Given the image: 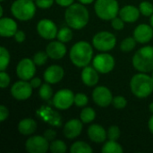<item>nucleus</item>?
<instances>
[{"instance_id":"nucleus-47","label":"nucleus","mask_w":153,"mask_h":153,"mask_svg":"<svg viewBox=\"0 0 153 153\" xmlns=\"http://www.w3.org/2000/svg\"><path fill=\"white\" fill-rule=\"evenodd\" d=\"M149 109H150V111L153 113V102H152L150 105H149Z\"/></svg>"},{"instance_id":"nucleus-28","label":"nucleus","mask_w":153,"mask_h":153,"mask_svg":"<svg viewBox=\"0 0 153 153\" xmlns=\"http://www.w3.org/2000/svg\"><path fill=\"white\" fill-rule=\"evenodd\" d=\"M57 39L63 43L69 42L73 39V31L70 28L64 27L60 29L57 32Z\"/></svg>"},{"instance_id":"nucleus-7","label":"nucleus","mask_w":153,"mask_h":153,"mask_svg":"<svg viewBox=\"0 0 153 153\" xmlns=\"http://www.w3.org/2000/svg\"><path fill=\"white\" fill-rule=\"evenodd\" d=\"M117 44V38L114 34L108 31H100L92 39L93 47L102 52H107L115 48Z\"/></svg>"},{"instance_id":"nucleus-42","label":"nucleus","mask_w":153,"mask_h":153,"mask_svg":"<svg viewBox=\"0 0 153 153\" xmlns=\"http://www.w3.org/2000/svg\"><path fill=\"white\" fill-rule=\"evenodd\" d=\"M14 39H15V40L17 42L22 43V42H23L25 40L26 35H25L24 31H22V30H17L16 33H15V35H14Z\"/></svg>"},{"instance_id":"nucleus-22","label":"nucleus","mask_w":153,"mask_h":153,"mask_svg":"<svg viewBox=\"0 0 153 153\" xmlns=\"http://www.w3.org/2000/svg\"><path fill=\"white\" fill-rule=\"evenodd\" d=\"M88 136L91 142L96 143H100L106 141L107 132L101 126L98 124H94L90 126V127L88 128Z\"/></svg>"},{"instance_id":"nucleus-29","label":"nucleus","mask_w":153,"mask_h":153,"mask_svg":"<svg viewBox=\"0 0 153 153\" xmlns=\"http://www.w3.org/2000/svg\"><path fill=\"white\" fill-rule=\"evenodd\" d=\"M49 150L52 153H65L67 151V147L63 141L54 140L49 145Z\"/></svg>"},{"instance_id":"nucleus-26","label":"nucleus","mask_w":153,"mask_h":153,"mask_svg":"<svg viewBox=\"0 0 153 153\" xmlns=\"http://www.w3.org/2000/svg\"><path fill=\"white\" fill-rule=\"evenodd\" d=\"M96 117V113L93 108H84L81 114H80V118L82 123L84 124H89L91 123Z\"/></svg>"},{"instance_id":"nucleus-3","label":"nucleus","mask_w":153,"mask_h":153,"mask_svg":"<svg viewBox=\"0 0 153 153\" xmlns=\"http://www.w3.org/2000/svg\"><path fill=\"white\" fill-rule=\"evenodd\" d=\"M130 88L134 96L140 99L147 98L153 91V79L145 73H140L133 76Z\"/></svg>"},{"instance_id":"nucleus-12","label":"nucleus","mask_w":153,"mask_h":153,"mask_svg":"<svg viewBox=\"0 0 153 153\" xmlns=\"http://www.w3.org/2000/svg\"><path fill=\"white\" fill-rule=\"evenodd\" d=\"M32 86L30 82L24 80L16 82L11 88L12 96L17 100H28L32 94Z\"/></svg>"},{"instance_id":"nucleus-9","label":"nucleus","mask_w":153,"mask_h":153,"mask_svg":"<svg viewBox=\"0 0 153 153\" xmlns=\"http://www.w3.org/2000/svg\"><path fill=\"white\" fill-rule=\"evenodd\" d=\"M93 67L100 74H108L115 67L114 57L108 53H101L93 58Z\"/></svg>"},{"instance_id":"nucleus-48","label":"nucleus","mask_w":153,"mask_h":153,"mask_svg":"<svg viewBox=\"0 0 153 153\" xmlns=\"http://www.w3.org/2000/svg\"><path fill=\"white\" fill-rule=\"evenodd\" d=\"M150 23H151L152 27L153 28V14L151 16V18H150Z\"/></svg>"},{"instance_id":"nucleus-40","label":"nucleus","mask_w":153,"mask_h":153,"mask_svg":"<svg viewBox=\"0 0 153 153\" xmlns=\"http://www.w3.org/2000/svg\"><path fill=\"white\" fill-rule=\"evenodd\" d=\"M43 136L48 141V142H52L56 139V132L53 129H48L44 132Z\"/></svg>"},{"instance_id":"nucleus-19","label":"nucleus","mask_w":153,"mask_h":153,"mask_svg":"<svg viewBox=\"0 0 153 153\" xmlns=\"http://www.w3.org/2000/svg\"><path fill=\"white\" fill-rule=\"evenodd\" d=\"M17 23L11 18L2 17L0 20V35L2 37H13L17 31Z\"/></svg>"},{"instance_id":"nucleus-21","label":"nucleus","mask_w":153,"mask_h":153,"mask_svg":"<svg viewBox=\"0 0 153 153\" xmlns=\"http://www.w3.org/2000/svg\"><path fill=\"white\" fill-rule=\"evenodd\" d=\"M139 8L134 5H126L119 10V17L125 22H134L139 19L140 16Z\"/></svg>"},{"instance_id":"nucleus-32","label":"nucleus","mask_w":153,"mask_h":153,"mask_svg":"<svg viewBox=\"0 0 153 153\" xmlns=\"http://www.w3.org/2000/svg\"><path fill=\"white\" fill-rule=\"evenodd\" d=\"M141 13L144 16H152L153 14V4L148 1H143L139 5Z\"/></svg>"},{"instance_id":"nucleus-35","label":"nucleus","mask_w":153,"mask_h":153,"mask_svg":"<svg viewBox=\"0 0 153 153\" xmlns=\"http://www.w3.org/2000/svg\"><path fill=\"white\" fill-rule=\"evenodd\" d=\"M89 99L84 93H77L74 95V104L76 107H85Z\"/></svg>"},{"instance_id":"nucleus-15","label":"nucleus","mask_w":153,"mask_h":153,"mask_svg":"<svg viewBox=\"0 0 153 153\" xmlns=\"http://www.w3.org/2000/svg\"><path fill=\"white\" fill-rule=\"evenodd\" d=\"M65 75L63 67L57 65H53L48 67L44 72V80L49 84L59 82Z\"/></svg>"},{"instance_id":"nucleus-8","label":"nucleus","mask_w":153,"mask_h":153,"mask_svg":"<svg viewBox=\"0 0 153 153\" xmlns=\"http://www.w3.org/2000/svg\"><path fill=\"white\" fill-rule=\"evenodd\" d=\"M54 106L60 110H66L74 104V94L68 89H63L58 91L53 96Z\"/></svg>"},{"instance_id":"nucleus-18","label":"nucleus","mask_w":153,"mask_h":153,"mask_svg":"<svg viewBox=\"0 0 153 153\" xmlns=\"http://www.w3.org/2000/svg\"><path fill=\"white\" fill-rule=\"evenodd\" d=\"M46 52L48 55V56L52 59L58 60L63 58L66 54V48L65 44L61 41H52L50 42L47 48Z\"/></svg>"},{"instance_id":"nucleus-25","label":"nucleus","mask_w":153,"mask_h":153,"mask_svg":"<svg viewBox=\"0 0 153 153\" xmlns=\"http://www.w3.org/2000/svg\"><path fill=\"white\" fill-rule=\"evenodd\" d=\"M71 153H91V147L84 142H75L70 149Z\"/></svg>"},{"instance_id":"nucleus-24","label":"nucleus","mask_w":153,"mask_h":153,"mask_svg":"<svg viewBox=\"0 0 153 153\" xmlns=\"http://www.w3.org/2000/svg\"><path fill=\"white\" fill-rule=\"evenodd\" d=\"M101 152L103 153H122L123 148L119 143H117V141L109 140L104 144Z\"/></svg>"},{"instance_id":"nucleus-50","label":"nucleus","mask_w":153,"mask_h":153,"mask_svg":"<svg viewBox=\"0 0 153 153\" xmlns=\"http://www.w3.org/2000/svg\"><path fill=\"white\" fill-rule=\"evenodd\" d=\"M152 79H153V73H152Z\"/></svg>"},{"instance_id":"nucleus-17","label":"nucleus","mask_w":153,"mask_h":153,"mask_svg":"<svg viewBox=\"0 0 153 153\" xmlns=\"http://www.w3.org/2000/svg\"><path fill=\"white\" fill-rule=\"evenodd\" d=\"M134 38L139 43H147L153 38V28L152 25L140 24L134 30Z\"/></svg>"},{"instance_id":"nucleus-37","label":"nucleus","mask_w":153,"mask_h":153,"mask_svg":"<svg viewBox=\"0 0 153 153\" xmlns=\"http://www.w3.org/2000/svg\"><path fill=\"white\" fill-rule=\"evenodd\" d=\"M11 79L10 76L7 73H5L4 71H0V87L2 89L6 88L9 84H10Z\"/></svg>"},{"instance_id":"nucleus-52","label":"nucleus","mask_w":153,"mask_h":153,"mask_svg":"<svg viewBox=\"0 0 153 153\" xmlns=\"http://www.w3.org/2000/svg\"><path fill=\"white\" fill-rule=\"evenodd\" d=\"M32 1H34V0H32Z\"/></svg>"},{"instance_id":"nucleus-34","label":"nucleus","mask_w":153,"mask_h":153,"mask_svg":"<svg viewBox=\"0 0 153 153\" xmlns=\"http://www.w3.org/2000/svg\"><path fill=\"white\" fill-rule=\"evenodd\" d=\"M121 135V132L118 126H112L108 128V137L109 140L112 141H117Z\"/></svg>"},{"instance_id":"nucleus-16","label":"nucleus","mask_w":153,"mask_h":153,"mask_svg":"<svg viewBox=\"0 0 153 153\" xmlns=\"http://www.w3.org/2000/svg\"><path fill=\"white\" fill-rule=\"evenodd\" d=\"M82 131V122L79 119H71L67 123H65L63 130L64 135L69 139H74L78 137Z\"/></svg>"},{"instance_id":"nucleus-51","label":"nucleus","mask_w":153,"mask_h":153,"mask_svg":"<svg viewBox=\"0 0 153 153\" xmlns=\"http://www.w3.org/2000/svg\"><path fill=\"white\" fill-rule=\"evenodd\" d=\"M1 1H4V0H1Z\"/></svg>"},{"instance_id":"nucleus-2","label":"nucleus","mask_w":153,"mask_h":153,"mask_svg":"<svg viewBox=\"0 0 153 153\" xmlns=\"http://www.w3.org/2000/svg\"><path fill=\"white\" fill-rule=\"evenodd\" d=\"M93 56L92 46L86 41L76 42L71 48L69 57L72 63L77 67L87 66Z\"/></svg>"},{"instance_id":"nucleus-30","label":"nucleus","mask_w":153,"mask_h":153,"mask_svg":"<svg viewBox=\"0 0 153 153\" xmlns=\"http://www.w3.org/2000/svg\"><path fill=\"white\" fill-rule=\"evenodd\" d=\"M136 40L134 37H128L122 40L120 44V49L123 52H130L135 48Z\"/></svg>"},{"instance_id":"nucleus-33","label":"nucleus","mask_w":153,"mask_h":153,"mask_svg":"<svg viewBox=\"0 0 153 153\" xmlns=\"http://www.w3.org/2000/svg\"><path fill=\"white\" fill-rule=\"evenodd\" d=\"M48 55L47 54V52H43V51H39L37 52L34 56H33V61L36 64V65H43L46 64L48 58Z\"/></svg>"},{"instance_id":"nucleus-11","label":"nucleus","mask_w":153,"mask_h":153,"mask_svg":"<svg viewBox=\"0 0 153 153\" xmlns=\"http://www.w3.org/2000/svg\"><path fill=\"white\" fill-rule=\"evenodd\" d=\"M25 149L29 153H46L49 149V143L44 136L35 135L26 141Z\"/></svg>"},{"instance_id":"nucleus-41","label":"nucleus","mask_w":153,"mask_h":153,"mask_svg":"<svg viewBox=\"0 0 153 153\" xmlns=\"http://www.w3.org/2000/svg\"><path fill=\"white\" fill-rule=\"evenodd\" d=\"M8 116H9V110H8V108L5 106L1 105L0 106V121L1 122H4V120H6L8 118Z\"/></svg>"},{"instance_id":"nucleus-23","label":"nucleus","mask_w":153,"mask_h":153,"mask_svg":"<svg viewBox=\"0 0 153 153\" xmlns=\"http://www.w3.org/2000/svg\"><path fill=\"white\" fill-rule=\"evenodd\" d=\"M37 129V123L32 118H24L18 124V131L23 135H30Z\"/></svg>"},{"instance_id":"nucleus-46","label":"nucleus","mask_w":153,"mask_h":153,"mask_svg":"<svg viewBox=\"0 0 153 153\" xmlns=\"http://www.w3.org/2000/svg\"><path fill=\"white\" fill-rule=\"evenodd\" d=\"M78 1H79L80 3L83 4H90L93 3L94 0H78Z\"/></svg>"},{"instance_id":"nucleus-38","label":"nucleus","mask_w":153,"mask_h":153,"mask_svg":"<svg viewBox=\"0 0 153 153\" xmlns=\"http://www.w3.org/2000/svg\"><path fill=\"white\" fill-rule=\"evenodd\" d=\"M111 25L116 30H121L125 27V22L120 17H115L111 20Z\"/></svg>"},{"instance_id":"nucleus-6","label":"nucleus","mask_w":153,"mask_h":153,"mask_svg":"<svg viewBox=\"0 0 153 153\" xmlns=\"http://www.w3.org/2000/svg\"><path fill=\"white\" fill-rule=\"evenodd\" d=\"M94 9L97 16L105 21L112 20L119 13V5L117 0H96Z\"/></svg>"},{"instance_id":"nucleus-31","label":"nucleus","mask_w":153,"mask_h":153,"mask_svg":"<svg viewBox=\"0 0 153 153\" xmlns=\"http://www.w3.org/2000/svg\"><path fill=\"white\" fill-rule=\"evenodd\" d=\"M39 94L41 100H48L52 98L53 96V91L52 88L50 87L49 83H44L39 87Z\"/></svg>"},{"instance_id":"nucleus-49","label":"nucleus","mask_w":153,"mask_h":153,"mask_svg":"<svg viewBox=\"0 0 153 153\" xmlns=\"http://www.w3.org/2000/svg\"><path fill=\"white\" fill-rule=\"evenodd\" d=\"M3 12H4V9H3V6L0 7V15L1 17H3Z\"/></svg>"},{"instance_id":"nucleus-39","label":"nucleus","mask_w":153,"mask_h":153,"mask_svg":"<svg viewBox=\"0 0 153 153\" xmlns=\"http://www.w3.org/2000/svg\"><path fill=\"white\" fill-rule=\"evenodd\" d=\"M55 0H35V4L41 9H48L52 6Z\"/></svg>"},{"instance_id":"nucleus-20","label":"nucleus","mask_w":153,"mask_h":153,"mask_svg":"<svg viewBox=\"0 0 153 153\" xmlns=\"http://www.w3.org/2000/svg\"><path fill=\"white\" fill-rule=\"evenodd\" d=\"M82 81L89 87L96 85L99 82V72L92 66H85L82 71Z\"/></svg>"},{"instance_id":"nucleus-14","label":"nucleus","mask_w":153,"mask_h":153,"mask_svg":"<svg viewBox=\"0 0 153 153\" xmlns=\"http://www.w3.org/2000/svg\"><path fill=\"white\" fill-rule=\"evenodd\" d=\"M39 35L45 39H53L57 36V27L54 22L48 19L40 20L37 24Z\"/></svg>"},{"instance_id":"nucleus-43","label":"nucleus","mask_w":153,"mask_h":153,"mask_svg":"<svg viewBox=\"0 0 153 153\" xmlns=\"http://www.w3.org/2000/svg\"><path fill=\"white\" fill-rule=\"evenodd\" d=\"M30 85L32 86L33 89H36V88H39L40 87L42 84H41V80L40 78H38V77H35V78H32L30 82Z\"/></svg>"},{"instance_id":"nucleus-27","label":"nucleus","mask_w":153,"mask_h":153,"mask_svg":"<svg viewBox=\"0 0 153 153\" xmlns=\"http://www.w3.org/2000/svg\"><path fill=\"white\" fill-rule=\"evenodd\" d=\"M10 63L9 51L4 48H0V71H5Z\"/></svg>"},{"instance_id":"nucleus-1","label":"nucleus","mask_w":153,"mask_h":153,"mask_svg":"<svg viewBox=\"0 0 153 153\" xmlns=\"http://www.w3.org/2000/svg\"><path fill=\"white\" fill-rule=\"evenodd\" d=\"M90 18L88 9L83 4H73L67 7L65 13V22L69 27L74 30H81L84 28Z\"/></svg>"},{"instance_id":"nucleus-36","label":"nucleus","mask_w":153,"mask_h":153,"mask_svg":"<svg viewBox=\"0 0 153 153\" xmlns=\"http://www.w3.org/2000/svg\"><path fill=\"white\" fill-rule=\"evenodd\" d=\"M126 104H127V101H126V98H124L123 96H117V97L113 98L112 105L114 106V108H116L117 109H122V108H126Z\"/></svg>"},{"instance_id":"nucleus-45","label":"nucleus","mask_w":153,"mask_h":153,"mask_svg":"<svg viewBox=\"0 0 153 153\" xmlns=\"http://www.w3.org/2000/svg\"><path fill=\"white\" fill-rule=\"evenodd\" d=\"M148 127H149V130L150 132L153 134V115L151 117V118L149 119V122H148Z\"/></svg>"},{"instance_id":"nucleus-13","label":"nucleus","mask_w":153,"mask_h":153,"mask_svg":"<svg viewBox=\"0 0 153 153\" xmlns=\"http://www.w3.org/2000/svg\"><path fill=\"white\" fill-rule=\"evenodd\" d=\"M92 99L98 106L106 108L112 104L113 95L108 88L105 86H98L92 91Z\"/></svg>"},{"instance_id":"nucleus-4","label":"nucleus","mask_w":153,"mask_h":153,"mask_svg":"<svg viewBox=\"0 0 153 153\" xmlns=\"http://www.w3.org/2000/svg\"><path fill=\"white\" fill-rule=\"evenodd\" d=\"M133 65L141 73L153 71V47L145 46L138 49L133 56Z\"/></svg>"},{"instance_id":"nucleus-5","label":"nucleus","mask_w":153,"mask_h":153,"mask_svg":"<svg viewBox=\"0 0 153 153\" xmlns=\"http://www.w3.org/2000/svg\"><path fill=\"white\" fill-rule=\"evenodd\" d=\"M12 14L20 21H29L36 13V4L32 0H15L11 5Z\"/></svg>"},{"instance_id":"nucleus-44","label":"nucleus","mask_w":153,"mask_h":153,"mask_svg":"<svg viewBox=\"0 0 153 153\" xmlns=\"http://www.w3.org/2000/svg\"><path fill=\"white\" fill-rule=\"evenodd\" d=\"M55 1L57 4L64 7H68L74 3V0H55Z\"/></svg>"},{"instance_id":"nucleus-10","label":"nucleus","mask_w":153,"mask_h":153,"mask_svg":"<svg viewBox=\"0 0 153 153\" xmlns=\"http://www.w3.org/2000/svg\"><path fill=\"white\" fill-rule=\"evenodd\" d=\"M36 73V64L33 59L22 58L16 66L17 76L21 80L29 81L31 80Z\"/></svg>"}]
</instances>
